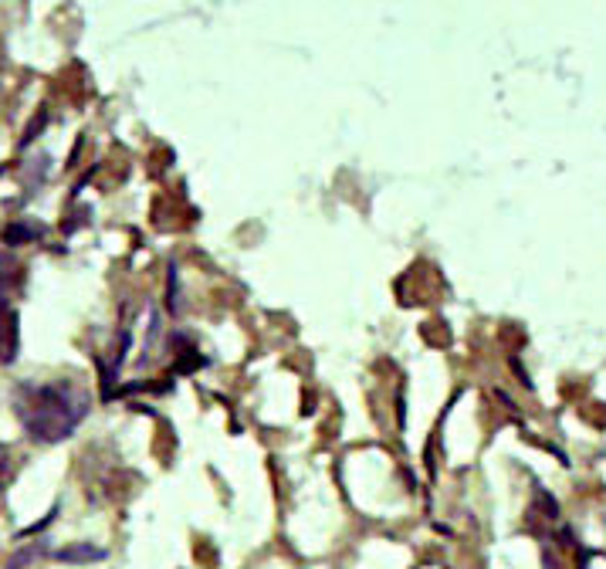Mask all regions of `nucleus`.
<instances>
[{"instance_id": "obj_1", "label": "nucleus", "mask_w": 606, "mask_h": 569, "mask_svg": "<svg viewBox=\"0 0 606 569\" xmlns=\"http://www.w3.org/2000/svg\"><path fill=\"white\" fill-rule=\"evenodd\" d=\"M92 410V393L75 380L21 383L14 390V414L31 441L58 444L75 434Z\"/></svg>"}, {"instance_id": "obj_2", "label": "nucleus", "mask_w": 606, "mask_h": 569, "mask_svg": "<svg viewBox=\"0 0 606 569\" xmlns=\"http://www.w3.org/2000/svg\"><path fill=\"white\" fill-rule=\"evenodd\" d=\"M17 349H21L17 312H14L11 302H0V363H14Z\"/></svg>"}, {"instance_id": "obj_3", "label": "nucleus", "mask_w": 606, "mask_h": 569, "mask_svg": "<svg viewBox=\"0 0 606 569\" xmlns=\"http://www.w3.org/2000/svg\"><path fill=\"white\" fill-rule=\"evenodd\" d=\"M24 288V265L11 251H0V302H11Z\"/></svg>"}, {"instance_id": "obj_4", "label": "nucleus", "mask_w": 606, "mask_h": 569, "mask_svg": "<svg viewBox=\"0 0 606 569\" xmlns=\"http://www.w3.org/2000/svg\"><path fill=\"white\" fill-rule=\"evenodd\" d=\"M11 471H14V454L0 444V492H4V485L11 481Z\"/></svg>"}, {"instance_id": "obj_5", "label": "nucleus", "mask_w": 606, "mask_h": 569, "mask_svg": "<svg viewBox=\"0 0 606 569\" xmlns=\"http://www.w3.org/2000/svg\"><path fill=\"white\" fill-rule=\"evenodd\" d=\"M99 549H61L58 559H99Z\"/></svg>"}]
</instances>
